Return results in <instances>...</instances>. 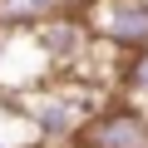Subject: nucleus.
<instances>
[{
  "instance_id": "f257e3e1",
  "label": "nucleus",
  "mask_w": 148,
  "mask_h": 148,
  "mask_svg": "<svg viewBox=\"0 0 148 148\" xmlns=\"http://www.w3.org/2000/svg\"><path fill=\"white\" fill-rule=\"evenodd\" d=\"M20 114L30 119V128L45 148H59V143H74L79 123L94 114V99L84 104V89H45V94H30Z\"/></svg>"
},
{
  "instance_id": "f03ea898",
  "label": "nucleus",
  "mask_w": 148,
  "mask_h": 148,
  "mask_svg": "<svg viewBox=\"0 0 148 148\" xmlns=\"http://www.w3.org/2000/svg\"><path fill=\"white\" fill-rule=\"evenodd\" d=\"M84 20H89L94 40L119 54L148 45V0H89Z\"/></svg>"
},
{
  "instance_id": "7ed1b4c3",
  "label": "nucleus",
  "mask_w": 148,
  "mask_h": 148,
  "mask_svg": "<svg viewBox=\"0 0 148 148\" xmlns=\"http://www.w3.org/2000/svg\"><path fill=\"white\" fill-rule=\"evenodd\" d=\"M74 143L84 148H148V109L138 104H109V109H94L79 133H74Z\"/></svg>"
},
{
  "instance_id": "20e7f679",
  "label": "nucleus",
  "mask_w": 148,
  "mask_h": 148,
  "mask_svg": "<svg viewBox=\"0 0 148 148\" xmlns=\"http://www.w3.org/2000/svg\"><path fill=\"white\" fill-rule=\"evenodd\" d=\"M35 45L45 49L49 69H74L79 59H89V49H94L99 40H94L89 20H79V15L59 10V15H49L45 25H35Z\"/></svg>"
},
{
  "instance_id": "39448f33",
  "label": "nucleus",
  "mask_w": 148,
  "mask_h": 148,
  "mask_svg": "<svg viewBox=\"0 0 148 148\" xmlns=\"http://www.w3.org/2000/svg\"><path fill=\"white\" fill-rule=\"evenodd\" d=\"M59 10H69V0H0V30H35Z\"/></svg>"
},
{
  "instance_id": "423d86ee",
  "label": "nucleus",
  "mask_w": 148,
  "mask_h": 148,
  "mask_svg": "<svg viewBox=\"0 0 148 148\" xmlns=\"http://www.w3.org/2000/svg\"><path fill=\"white\" fill-rule=\"evenodd\" d=\"M119 84H123L128 104L148 109V45L143 49H128V59L119 64Z\"/></svg>"
},
{
  "instance_id": "0eeeda50",
  "label": "nucleus",
  "mask_w": 148,
  "mask_h": 148,
  "mask_svg": "<svg viewBox=\"0 0 148 148\" xmlns=\"http://www.w3.org/2000/svg\"><path fill=\"white\" fill-rule=\"evenodd\" d=\"M59 148H84V143H59Z\"/></svg>"
},
{
  "instance_id": "6e6552de",
  "label": "nucleus",
  "mask_w": 148,
  "mask_h": 148,
  "mask_svg": "<svg viewBox=\"0 0 148 148\" xmlns=\"http://www.w3.org/2000/svg\"><path fill=\"white\" fill-rule=\"evenodd\" d=\"M0 148H10V143H5V138H0Z\"/></svg>"
}]
</instances>
